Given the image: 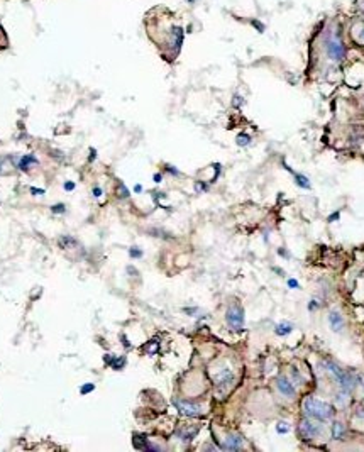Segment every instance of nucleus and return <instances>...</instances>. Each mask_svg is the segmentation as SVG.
<instances>
[{
  "instance_id": "1",
  "label": "nucleus",
  "mask_w": 364,
  "mask_h": 452,
  "mask_svg": "<svg viewBox=\"0 0 364 452\" xmlns=\"http://www.w3.org/2000/svg\"><path fill=\"white\" fill-rule=\"evenodd\" d=\"M302 410L308 419H313L317 422H327L334 417V407L322 400H317L313 396H308L302 403Z\"/></svg>"
},
{
  "instance_id": "2",
  "label": "nucleus",
  "mask_w": 364,
  "mask_h": 452,
  "mask_svg": "<svg viewBox=\"0 0 364 452\" xmlns=\"http://www.w3.org/2000/svg\"><path fill=\"white\" fill-rule=\"evenodd\" d=\"M324 366H325V369H327V373L331 374V376L334 378L337 383H339L340 388H342L344 392H349L351 393L352 390L356 388V378L352 376V374L346 373V371H342L339 366L334 364V362H331V361H325Z\"/></svg>"
},
{
  "instance_id": "3",
  "label": "nucleus",
  "mask_w": 364,
  "mask_h": 452,
  "mask_svg": "<svg viewBox=\"0 0 364 452\" xmlns=\"http://www.w3.org/2000/svg\"><path fill=\"white\" fill-rule=\"evenodd\" d=\"M225 322L234 332L243 331L244 327V310L241 305H231L225 312Z\"/></svg>"
},
{
  "instance_id": "4",
  "label": "nucleus",
  "mask_w": 364,
  "mask_h": 452,
  "mask_svg": "<svg viewBox=\"0 0 364 452\" xmlns=\"http://www.w3.org/2000/svg\"><path fill=\"white\" fill-rule=\"evenodd\" d=\"M325 49H327V56L332 61H340V60L344 58V55H346V48H344L340 37H337V36L329 37L327 48H325Z\"/></svg>"
},
{
  "instance_id": "5",
  "label": "nucleus",
  "mask_w": 364,
  "mask_h": 452,
  "mask_svg": "<svg viewBox=\"0 0 364 452\" xmlns=\"http://www.w3.org/2000/svg\"><path fill=\"white\" fill-rule=\"evenodd\" d=\"M298 432H300L302 437L305 439H315L322 434V427L319 423H313L312 420H302L298 425Z\"/></svg>"
},
{
  "instance_id": "6",
  "label": "nucleus",
  "mask_w": 364,
  "mask_h": 452,
  "mask_svg": "<svg viewBox=\"0 0 364 452\" xmlns=\"http://www.w3.org/2000/svg\"><path fill=\"white\" fill-rule=\"evenodd\" d=\"M175 407L186 417H200L204 413V408L200 405L188 403V401H182V400H175Z\"/></svg>"
},
{
  "instance_id": "7",
  "label": "nucleus",
  "mask_w": 364,
  "mask_h": 452,
  "mask_svg": "<svg viewBox=\"0 0 364 452\" xmlns=\"http://www.w3.org/2000/svg\"><path fill=\"white\" fill-rule=\"evenodd\" d=\"M274 385H276L278 392L283 393L285 396L293 398L295 394H297V390H295V386H293V381H290L286 376H278L276 381H274Z\"/></svg>"
},
{
  "instance_id": "8",
  "label": "nucleus",
  "mask_w": 364,
  "mask_h": 452,
  "mask_svg": "<svg viewBox=\"0 0 364 452\" xmlns=\"http://www.w3.org/2000/svg\"><path fill=\"white\" fill-rule=\"evenodd\" d=\"M351 36L358 44L364 46V21L354 22L351 28Z\"/></svg>"
},
{
  "instance_id": "9",
  "label": "nucleus",
  "mask_w": 364,
  "mask_h": 452,
  "mask_svg": "<svg viewBox=\"0 0 364 452\" xmlns=\"http://www.w3.org/2000/svg\"><path fill=\"white\" fill-rule=\"evenodd\" d=\"M329 324H331V329L334 332H340L344 327V319L342 315H340L337 310H332L331 313H329Z\"/></svg>"
},
{
  "instance_id": "10",
  "label": "nucleus",
  "mask_w": 364,
  "mask_h": 452,
  "mask_svg": "<svg viewBox=\"0 0 364 452\" xmlns=\"http://www.w3.org/2000/svg\"><path fill=\"white\" fill-rule=\"evenodd\" d=\"M232 381H234V374H232L231 369H220L215 376V383H217V386H220V388L222 386L231 385Z\"/></svg>"
},
{
  "instance_id": "11",
  "label": "nucleus",
  "mask_w": 364,
  "mask_h": 452,
  "mask_svg": "<svg viewBox=\"0 0 364 452\" xmlns=\"http://www.w3.org/2000/svg\"><path fill=\"white\" fill-rule=\"evenodd\" d=\"M244 442H243V437L237 434H231L227 439H225L224 442V447L225 449H231V451H237V449H243Z\"/></svg>"
},
{
  "instance_id": "12",
  "label": "nucleus",
  "mask_w": 364,
  "mask_h": 452,
  "mask_svg": "<svg viewBox=\"0 0 364 452\" xmlns=\"http://www.w3.org/2000/svg\"><path fill=\"white\" fill-rule=\"evenodd\" d=\"M30 164H37V159L34 158L32 154H28V156H24V158H21V159H19V168H21L22 171L29 170V168H30Z\"/></svg>"
},
{
  "instance_id": "13",
  "label": "nucleus",
  "mask_w": 364,
  "mask_h": 452,
  "mask_svg": "<svg viewBox=\"0 0 364 452\" xmlns=\"http://www.w3.org/2000/svg\"><path fill=\"white\" fill-rule=\"evenodd\" d=\"M344 434H346V427H344V423L337 422V423L332 425V437L339 440V439L344 437Z\"/></svg>"
},
{
  "instance_id": "14",
  "label": "nucleus",
  "mask_w": 364,
  "mask_h": 452,
  "mask_svg": "<svg viewBox=\"0 0 364 452\" xmlns=\"http://www.w3.org/2000/svg\"><path fill=\"white\" fill-rule=\"evenodd\" d=\"M291 331H293V325L288 324V322H281V324L276 325V334L278 335H288Z\"/></svg>"
},
{
  "instance_id": "15",
  "label": "nucleus",
  "mask_w": 364,
  "mask_h": 452,
  "mask_svg": "<svg viewBox=\"0 0 364 452\" xmlns=\"http://www.w3.org/2000/svg\"><path fill=\"white\" fill-rule=\"evenodd\" d=\"M335 403L339 405V407H346V405L349 403V392H344V390H342V392L337 394Z\"/></svg>"
},
{
  "instance_id": "16",
  "label": "nucleus",
  "mask_w": 364,
  "mask_h": 452,
  "mask_svg": "<svg viewBox=\"0 0 364 452\" xmlns=\"http://www.w3.org/2000/svg\"><path fill=\"white\" fill-rule=\"evenodd\" d=\"M295 180H297V185H298V186L310 190V181H308V178H306V176H303V175H295Z\"/></svg>"
},
{
  "instance_id": "17",
  "label": "nucleus",
  "mask_w": 364,
  "mask_h": 452,
  "mask_svg": "<svg viewBox=\"0 0 364 452\" xmlns=\"http://www.w3.org/2000/svg\"><path fill=\"white\" fill-rule=\"evenodd\" d=\"M249 141H251V137H249L247 134H239V136H237V144H239V146H247Z\"/></svg>"
},
{
  "instance_id": "18",
  "label": "nucleus",
  "mask_w": 364,
  "mask_h": 452,
  "mask_svg": "<svg viewBox=\"0 0 364 452\" xmlns=\"http://www.w3.org/2000/svg\"><path fill=\"white\" fill-rule=\"evenodd\" d=\"M93 388H95V386H93V385H91V383H88V385H87V386H83V388H82V390H80V392H82V394H85V393H90V392H91V390H93Z\"/></svg>"
},
{
  "instance_id": "19",
  "label": "nucleus",
  "mask_w": 364,
  "mask_h": 452,
  "mask_svg": "<svg viewBox=\"0 0 364 452\" xmlns=\"http://www.w3.org/2000/svg\"><path fill=\"white\" fill-rule=\"evenodd\" d=\"M53 212H56V213H63V212H64V205H63V204H60V205L53 207Z\"/></svg>"
},
{
  "instance_id": "20",
  "label": "nucleus",
  "mask_w": 364,
  "mask_h": 452,
  "mask_svg": "<svg viewBox=\"0 0 364 452\" xmlns=\"http://www.w3.org/2000/svg\"><path fill=\"white\" fill-rule=\"evenodd\" d=\"M119 193H121V195H119V197H122V198H125V197H127V195H129V193H127V190H125V186H121V188H119Z\"/></svg>"
},
{
  "instance_id": "21",
  "label": "nucleus",
  "mask_w": 364,
  "mask_h": 452,
  "mask_svg": "<svg viewBox=\"0 0 364 452\" xmlns=\"http://www.w3.org/2000/svg\"><path fill=\"white\" fill-rule=\"evenodd\" d=\"M131 256H132V258H139V256H143V252H141V251H136V247H132V249H131Z\"/></svg>"
},
{
  "instance_id": "22",
  "label": "nucleus",
  "mask_w": 364,
  "mask_h": 452,
  "mask_svg": "<svg viewBox=\"0 0 364 452\" xmlns=\"http://www.w3.org/2000/svg\"><path fill=\"white\" fill-rule=\"evenodd\" d=\"M288 286L290 288H298V281L297 279H288Z\"/></svg>"
},
{
  "instance_id": "23",
  "label": "nucleus",
  "mask_w": 364,
  "mask_h": 452,
  "mask_svg": "<svg viewBox=\"0 0 364 452\" xmlns=\"http://www.w3.org/2000/svg\"><path fill=\"white\" fill-rule=\"evenodd\" d=\"M93 195H95V197H100V195H102V190L98 188V186H97V188H93Z\"/></svg>"
},
{
  "instance_id": "24",
  "label": "nucleus",
  "mask_w": 364,
  "mask_h": 452,
  "mask_svg": "<svg viewBox=\"0 0 364 452\" xmlns=\"http://www.w3.org/2000/svg\"><path fill=\"white\" fill-rule=\"evenodd\" d=\"M64 188H66V190H73V188H75V185H73V183H64Z\"/></svg>"
},
{
  "instance_id": "25",
  "label": "nucleus",
  "mask_w": 364,
  "mask_h": 452,
  "mask_svg": "<svg viewBox=\"0 0 364 452\" xmlns=\"http://www.w3.org/2000/svg\"><path fill=\"white\" fill-rule=\"evenodd\" d=\"M278 432H281V434H285V432H288V428H286V427H278Z\"/></svg>"
},
{
  "instance_id": "26",
  "label": "nucleus",
  "mask_w": 364,
  "mask_h": 452,
  "mask_svg": "<svg viewBox=\"0 0 364 452\" xmlns=\"http://www.w3.org/2000/svg\"><path fill=\"white\" fill-rule=\"evenodd\" d=\"M154 181H156V183L161 181V175H154Z\"/></svg>"
},
{
  "instance_id": "27",
  "label": "nucleus",
  "mask_w": 364,
  "mask_h": 452,
  "mask_svg": "<svg viewBox=\"0 0 364 452\" xmlns=\"http://www.w3.org/2000/svg\"><path fill=\"white\" fill-rule=\"evenodd\" d=\"M359 9H361L363 12H364V0H361V2H359Z\"/></svg>"
},
{
  "instance_id": "28",
  "label": "nucleus",
  "mask_w": 364,
  "mask_h": 452,
  "mask_svg": "<svg viewBox=\"0 0 364 452\" xmlns=\"http://www.w3.org/2000/svg\"><path fill=\"white\" fill-rule=\"evenodd\" d=\"M359 381H361V385H363V388H364V374H361V376H359Z\"/></svg>"
},
{
  "instance_id": "29",
  "label": "nucleus",
  "mask_w": 364,
  "mask_h": 452,
  "mask_svg": "<svg viewBox=\"0 0 364 452\" xmlns=\"http://www.w3.org/2000/svg\"><path fill=\"white\" fill-rule=\"evenodd\" d=\"M136 191H137V193H139V191H143V186H141V185H137V186H136Z\"/></svg>"
}]
</instances>
